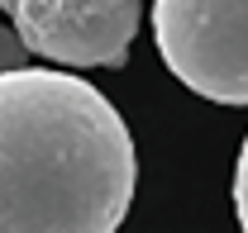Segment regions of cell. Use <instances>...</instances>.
Here are the masks:
<instances>
[{
    "label": "cell",
    "mask_w": 248,
    "mask_h": 233,
    "mask_svg": "<svg viewBox=\"0 0 248 233\" xmlns=\"http://www.w3.org/2000/svg\"><path fill=\"white\" fill-rule=\"evenodd\" d=\"M134 181L129 124L91 81L0 72V233H120Z\"/></svg>",
    "instance_id": "1"
},
{
    "label": "cell",
    "mask_w": 248,
    "mask_h": 233,
    "mask_svg": "<svg viewBox=\"0 0 248 233\" xmlns=\"http://www.w3.org/2000/svg\"><path fill=\"white\" fill-rule=\"evenodd\" d=\"M167 72L215 105H248V0H153Z\"/></svg>",
    "instance_id": "2"
},
{
    "label": "cell",
    "mask_w": 248,
    "mask_h": 233,
    "mask_svg": "<svg viewBox=\"0 0 248 233\" xmlns=\"http://www.w3.org/2000/svg\"><path fill=\"white\" fill-rule=\"evenodd\" d=\"M33 58L62 67H115L129 58L143 0H0Z\"/></svg>",
    "instance_id": "3"
},
{
    "label": "cell",
    "mask_w": 248,
    "mask_h": 233,
    "mask_svg": "<svg viewBox=\"0 0 248 233\" xmlns=\"http://www.w3.org/2000/svg\"><path fill=\"white\" fill-rule=\"evenodd\" d=\"M33 53L24 48V38L15 33V24H0V72H24V62Z\"/></svg>",
    "instance_id": "4"
},
{
    "label": "cell",
    "mask_w": 248,
    "mask_h": 233,
    "mask_svg": "<svg viewBox=\"0 0 248 233\" xmlns=\"http://www.w3.org/2000/svg\"><path fill=\"white\" fill-rule=\"evenodd\" d=\"M234 214H239V229L248 233V138L239 147V162H234Z\"/></svg>",
    "instance_id": "5"
}]
</instances>
